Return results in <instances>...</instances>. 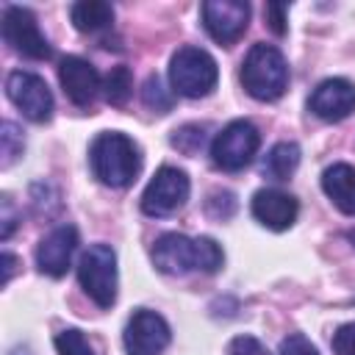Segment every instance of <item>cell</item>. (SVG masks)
Here are the masks:
<instances>
[{"mask_svg":"<svg viewBox=\"0 0 355 355\" xmlns=\"http://www.w3.org/2000/svg\"><path fill=\"white\" fill-rule=\"evenodd\" d=\"M89 164L100 183L111 189H125L136 180L141 169V155L130 136L119 130H105L94 136L89 147Z\"/></svg>","mask_w":355,"mask_h":355,"instance_id":"1","label":"cell"},{"mask_svg":"<svg viewBox=\"0 0 355 355\" xmlns=\"http://www.w3.org/2000/svg\"><path fill=\"white\" fill-rule=\"evenodd\" d=\"M241 83L255 100H277L288 86V64L275 44H252L241 64Z\"/></svg>","mask_w":355,"mask_h":355,"instance_id":"2","label":"cell"},{"mask_svg":"<svg viewBox=\"0 0 355 355\" xmlns=\"http://www.w3.org/2000/svg\"><path fill=\"white\" fill-rule=\"evenodd\" d=\"M219 80V67L214 61L211 53H205L202 47H180L172 61H169V83L172 92L183 94V97H205L216 89Z\"/></svg>","mask_w":355,"mask_h":355,"instance_id":"3","label":"cell"},{"mask_svg":"<svg viewBox=\"0 0 355 355\" xmlns=\"http://www.w3.org/2000/svg\"><path fill=\"white\" fill-rule=\"evenodd\" d=\"M78 280L100 308H111L116 300V252L108 244H92L78 261Z\"/></svg>","mask_w":355,"mask_h":355,"instance_id":"4","label":"cell"},{"mask_svg":"<svg viewBox=\"0 0 355 355\" xmlns=\"http://www.w3.org/2000/svg\"><path fill=\"white\" fill-rule=\"evenodd\" d=\"M261 147V133L247 119H233L211 141V161L225 172L244 169Z\"/></svg>","mask_w":355,"mask_h":355,"instance_id":"5","label":"cell"},{"mask_svg":"<svg viewBox=\"0 0 355 355\" xmlns=\"http://www.w3.org/2000/svg\"><path fill=\"white\" fill-rule=\"evenodd\" d=\"M3 39L6 44L33 61H47L53 55L50 42L44 39V33L39 31V22L33 17V11L22 8V6H6L3 11Z\"/></svg>","mask_w":355,"mask_h":355,"instance_id":"6","label":"cell"},{"mask_svg":"<svg viewBox=\"0 0 355 355\" xmlns=\"http://www.w3.org/2000/svg\"><path fill=\"white\" fill-rule=\"evenodd\" d=\"M189 175L178 166H161L141 194V211L147 216H169L189 200Z\"/></svg>","mask_w":355,"mask_h":355,"instance_id":"7","label":"cell"},{"mask_svg":"<svg viewBox=\"0 0 355 355\" xmlns=\"http://www.w3.org/2000/svg\"><path fill=\"white\" fill-rule=\"evenodd\" d=\"M169 338H172V330L166 319L147 308L133 311L122 333V344L128 355H161L169 347Z\"/></svg>","mask_w":355,"mask_h":355,"instance_id":"8","label":"cell"},{"mask_svg":"<svg viewBox=\"0 0 355 355\" xmlns=\"http://www.w3.org/2000/svg\"><path fill=\"white\" fill-rule=\"evenodd\" d=\"M6 94L8 100L31 119V122H47L53 116V94L44 78L33 72H11L6 78Z\"/></svg>","mask_w":355,"mask_h":355,"instance_id":"9","label":"cell"},{"mask_svg":"<svg viewBox=\"0 0 355 355\" xmlns=\"http://www.w3.org/2000/svg\"><path fill=\"white\" fill-rule=\"evenodd\" d=\"M200 14L205 31L219 44H233L250 22V6L241 0H205Z\"/></svg>","mask_w":355,"mask_h":355,"instance_id":"10","label":"cell"},{"mask_svg":"<svg viewBox=\"0 0 355 355\" xmlns=\"http://www.w3.org/2000/svg\"><path fill=\"white\" fill-rule=\"evenodd\" d=\"M153 263L164 275H186L200 269V247L197 239L183 233H164L153 244Z\"/></svg>","mask_w":355,"mask_h":355,"instance_id":"11","label":"cell"},{"mask_svg":"<svg viewBox=\"0 0 355 355\" xmlns=\"http://www.w3.org/2000/svg\"><path fill=\"white\" fill-rule=\"evenodd\" d=\"M311 114H316L324 122H341L355 111V83L347 78H327L322 80L311 100H308Z\"/></svg>","mask_w":355,"mask_h":355,"instance_id":"12","label":"cell"},{"mask_svg":"<svg viewBox=\"0 0 355 355\" xmlns=\"http://www.w3.org/2000/svg\"><path fill=\"white\" fill-rule=\"evenodd\" d=\"M78 247V230L72 225H58L53 227L36 247V266L39 272L50 277H61L69 269V261Z\"/></svg>","mask_w":355,"mask_h":355,"instance_id":"13","label":"cell"},{"mask_svg":"<svg viewBox=\"0 0 355 355\" xmlns=\"http://www.w3.org/2000/svg\"><path fill=\"white\" fill-rule=\"evenodd\" d=\"M58 80H61L64 94L75 105H89L97 97V92L103 89L97 69L86 58H80V55L61 58V64H58Z\"/></svg>","mask_w":355,"mask_h":355,"instance_id":"14","label":"cell"},{"mask_svg":"<svg viewBox=\"0 0 355 355\" xmlns=\"http://www.w3.org/2000/svg\"><path fill=\"white\" fill-rule=\"evenodd\" d=\"M300 202L280 189H261L252 197V216L269 230H288L297 222Z\"/></svg>","mask_w":355,"mask_h":355,"instance_id":"15","label":"cell"},{"mask_svg":"<svg viewBox=\"0 0 355 355\" xmlns=\"http://www.w3.org/2000/svg\"><path fill=\"white\" fill-rule=\"evenodd\" d=\"M322 189L341 214L355 216V166L352 164L327 166L322 172Z\"/></svg>","mask_w":355,"mask_h":355,"instance_id":"16","label":"cell"},{"mask_svg":"<svg viewBox=\"0 0 355 355\" xmlns=\"http://www.w3.org/2000/svg\"><path fill=\"white\" fill-rule=\"evenodd\" d=\"M69 17H72V25L83 33H97V31H105L111 28L114 22V6L105 3V0H80L69 8Z\"/></svg>","mask_w":355,"mask_h":355,"instance_id":"17","label":"cell"},{"mask_svg":"<svg viewBox=\"0 0 355 355\" xmlns=\"http://www.w3.org/2000/svg\"><path fill=\"white\" fill-rule=\"evenodd\" d=\"M297 166H300V147L294 141H280L263 155L261 172H263V178L280 183V180H288Z\"/></svg>","mask_w":355,"mask_h":355,"instance_id":"18","label":"cell"},{"mask_svg":"<svg viewBox=\"0 0 355 355\" xmlns=\"http://www.w3.org/2000/svg\"><path fill=\"white\" fill-rule=\"evenodd\" d=\"M133 92V78L128 67H111V72L103 80V97L111 105H125Z\"/></svg>","mask_w":355,"mask_h":355,"instance_id":"19","label":"cell"},{"mask_svg":"<svg viewBox=\"0 0 355 355\" xmlns=\"http://www.w3.org/2000/svg\"><path fill=\"white\" fill-rule=\"evenodd\" d=\"M141 103H144L150 111H155V114H166V111L172 108L175 97H172V92L164 86V80H161L158 75H150V78L144 80V86H141Z\"/></svg>","mask_w":355,"mask_h":355,"instance_id":"20","label":"cell"},{"mask_svg":"<svg viewBox=\"0 0 355 355\" xmlns=\"http://www.w3.org/2000/svg\"><path fill=\"white\" fill-rule=\"evenodd\" d=\"M205 144V128L202 125H183L172 133V147H178L183 155L200 153Z\"/></svg>","mask_w":355,"mask_h":355,"instance_id":"21","label":"cell"},{"mask_svg":"<svg viewBox=\"0 0 355 355\" xmlns=\"http://www.w3.org/2000/svg\"><path fill=\"white\" fill-rule=\"evenodd\" d=\"M55 349H58V355H94V349L86 341V336L80 330H75V327L61 330L55 336Z\"/></svg>","mask_w":355,"mask_h":355,"instance_id":"22","label":"cell"},{"mask_svg":"<svg viewBox=\"0 0 355 355\" xmlns=\"http://www.w3.org/2000/svg\"><path fill=\"white\" fill-rule=\"evenodd\" d=\"M197 247H200V269H197V272L214 275V272L225 263V252H222V247H219L211 236H200V239H197Z\"/></svg>","mask_w":355,"mask_h":355,"instance_id":"23","label":"cell"},{"mask_svg":"<svg viewBox=\"0 0 355 355\" xmlns=\"http://www.w3.org/2000/svg\"><path fill=\"white\" fill-rule=\"evenodd\" d=\"M0 153H3V169L14 164L17 155H22V133L17 130L14 122H3L0 133Z\"/></svg>","mask_w":355,"mask_h":355,"instance_id":"24","label":"cell"},{"mask_svg":"<svg viewBox=\"0 0 355 355\" xmlns=\"http://www.w3.org/2000/svg\"><path fill=\"white\" fill-rule=\"evenodd\" d=\"M225 355H272V352L255 336H236L227 344V352Z\"/></svg>","mask_w":355,"mask_h":355,"instance_id":"25","label":"cell"},{"mask_svg":"<svg viewBox=\"0 0 355 355\" xmlns=\"http://www.w3.org/2000/svg\"><path fill=\"white\" fill-rule=\"evenodd\" d=\"M333 352L336 355H355V322H347L341 324L336 333H333Z\"/></svg>","mask_w":355,"mask_h":355,"instance_id":"26","label":"cell"},{"mask_svg":"<svg viewBox=\"0 0 355 355\" xmlns=\"http://www.w3.org/2000/svg\"><path fill=\"white\" fill-rule=\"evenodd\" d=\"M233 211H236V200H233L230 191H216V194H211V200H208V214H211V216L227 219Z\"/></svg>","mask_w":355,"mask_h":355,"instance_id":"27","label":"cell"},{"mask_svg":"<svg viewBox=\"0 0 355 355\" xmlns=\"http://www.w3.org/2000/svg\"><path fill=\"white\" fill-rule=\"evenodd\" d=\"M280 355H319V352H316V347L302 333H291L288 338H283Z\"/></svg>","mask_w":355,"mask_h":355,"instance_id":"28","label":"cell"},{"mask_svg":"<svg viewBox=\"0 0 355 355\" xmlns=\"http://www.w3.org/2000/svg\"><path fill=\"white\" fill-rule=\"evenodd\" d=\"M266 22H269V28L277 33V36H283L286 33V14H288V6L286 3H266Z\"/></svg>","mask_w":355,"mask_h":355,"instance_id":"29","label":"cell"},{"mask_svg":"<svg viewBox=\"0 0 355 355\" xmlns=\"http://www.w3.org/2000/svg\"><path fill=\"white\" fill-rule=\"evenodd\" d=\"M14 227H17L14 205H11V200H8V197H3V227H0V239H3V241H8V236L14 233Z\"/></svg>","mask_w":355,"mask_h":355,"instance_id":"30","label":"cell"},{"mask_svg":"<svg viewBox=\"0 0 355 355\" xmlns=\"http://www.w3.org/2000/svg\"><path fill=\"white\" fill-rule=\"evenodd\" d=\"M14 269H17V258H14L11 252H3V286L11 280Z\"/></svg>","mask_w":355,"mask_h":355,"instance_id":"31","label":"cell"}]
</instances>
